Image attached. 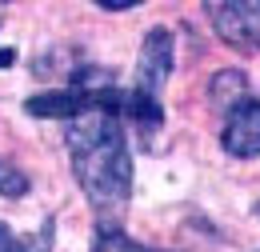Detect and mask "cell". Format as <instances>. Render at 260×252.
<instances>
[{
	"mask_svg": "<svg viewBox=\"0 0 260 252\" xmlns=\"http://www.w3.org/2000/svg\"><path fill=\"white\" fill-rule=\"evenodd\" d=\"M64 140L76 184L96 208L100 228H112L116 216H124L132 196V156L120 116L108 108H88L76 120H68Z\"/></svg>",
	"mask_w": 260,
	"mask_h": 252,
	"instance_id": "obj_1",
	"label": "cell"
},
{
	"mask_svg": "<svg viewBox=\"0 0 260 252\" xmlns=\"http://www.w3.org/2000/svg\"><path fill=\"white\" fill-rule=\"evenodd\" d=\"M216 36L240 48V52H260V0H216L208 4Z\"/></svg>",
	"mask_w": 260,
	"mask_h": 252,
	"instance_id": "obj_2",
	"label": "cell"
},
{
	"mask_svg": "<svg viewBox=\"0 0 260 252\" xmlns=\"http://www.w3.org/2000/svg\"><path fill=\"white\" fill-rule=\"evenodd\" d=\"M176 52V44H172V32L168 28H152L144 36V44H140V60H136V84H132V92L148 96V100H160L164 84H168V76H172V56Z\"/></svg>",
	"mask_w": 260,
	"mask_h": 252,
	"instance_id": "obj_3",
	"label": "cell"
},
{
	"mask_svg": "<svg viewBox=\"0 0 260 252\" xmlns=\"http://www.w3.org/2000/svg\"><path fill=\"white\" fill-rule=\"evenodd\" d=\"M220 144H224L228 156H240V160L260 156V100L256 96L240 100L232 112H224Z\"/></svg>",
	"mask_w": 260,
	"mask_h": 252,
	"instance_id": "obj_4",
	"label": "cell"
},
{
	"mask_svg": "<svg viewBox=\"0 0 260 252\" xmlns=\"http://www.w3.org/2000/svg\"><path fill=\"white\" fill-rule=\"evenodd\" d=\"M208 92H212V104H216V108L232 112L240 100H248V76H244V72H236V68H228V72H216Z\"/></svg>",
	"mask_w": 260,
	"mask_h": 252,
	"instance_id": "obj_5",
	"label": "cell"
},
{
	"mask_svg": "<svg viewBox=\"0 0 260 252\" xmlns=\"http://www.w3.org/2000/svg\"><path fill=\"white\" fill-rule=\"evenodd\" d=\"M0 252H52V224L36 232H12L8 224H0Z\"/></svg>",
	"mask_w": 260,
	"mask_h": 252,
	"instance_id": "obj_6",
	"label": "cell"
},
{
	"mask_svg": "<svg viewBox=\"0 0 260 252\" xmlns=\"http://www.w3.org/2000/svg\"><path fill=\"white\" fill-rule=\"evenodd\" d=\"M28 192V176H24V168H16L12 160L0 156V196H8V200H20Z\"/></svg>",
	"mask_w": 260,
	"mask_h": 252,
	"instance_id": "obj_7",
	"label": "cell"
},
{
	"mask_svg": "<svg viewBox=\"0 0 260 252\" xmlns=\"http://www.w3.org/2000/svg\"><path fill=\"white\" fill-rule=\"evenodd\" d=\"M92 252H152L144 248V244H136L132 236H124L120 228H100L96 244H92Z\"/></svg>",
	"mask_w": 260,
	"mask_h": 252,
	"instance_id": "obj_8",
	"label": "cell"
},
{
	"mask_svg": "<svg viewBox=\"0 0 260 252\" xmlns=\"http://www.w3.org/2000/svg\"><path fill=\"white\" fill-rule=\"evenodd\" d=\"M100 8H108V12H120V8H132V0H104Z\"/></svg>",
	"mask_w": 260,
	"mask_h": 252,
	"instance_id": "obj_9",
	"label": "cell"
},
{
	"mask_svg": "<svg viewBox=\"0 0 260 252\" xmlns=\"http://www.w3.org/2000/svg\"><path fill=\"white\" fill-rule=\"evenodd\" d=\"M4 64H16V48H0V68Z\"/></svg>",
	"mask_w": 260,
	"mask_h": 252,
	"instance_id": "obj_10",
	"label": "cell"
},
{
	"mask_svg": "<svg viewBox=\"0 0 260 252\" xmlns=\"http://www.w3.org/2000/svg\"><path fill=\"white\" fill-rule=\"evenodd\" d=\"M256 216H260V204H256Z\"/></svg>",
	"mask_w": 260,
	"mask_h": 252,
	"instance_id": "obj_11",
	"label": "cell"
}]
</instances>
